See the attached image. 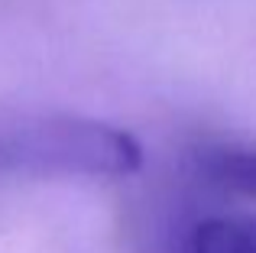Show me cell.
I'll use <instances>...</instances> for the list:
<instances>
[{
  "instance_id": "cell-1",
  "label": "cell",
  "mask_w": 256,
  "mask_h": 253,
  "mask_svg": "<svg viewBox=\"0 0 256 253\" xmlns=\"http://www.w3.org/2000/svg\"><path fill=\"white\" fill-rule=\"evenodd\" d=\"M143 162L136 136L75 114L0 117L4 178H124Z\"/></svg>"
},
{
  "instance_id": "cell-2",
  "label": "cell",
  "mask_w": 256,
  "mask_h": 253,
  "mask_svg": "<svg viewBox=\"0 0 256 253\" xmlns=\"http://www.w3.org/2000/svg\"><path fill=\"white\" fill-rule=\"evenodd\" d=\"M194 169L208 185L220 192L256 198V150L234 143H211L194 152Z\"/></svg>"
},
{
  "instance_id": "cell-3",
  "label": "cell",
  "mask_w": 256,
  "mask_h": 253,
  "mask_svg": "<svg viewBox=\"0 0 256 253\" xmlns=\"http://www.w3.org/2000/svg\"><path fill=\"white\" fill-rule=\"evenodd\" d=\"M185 253H256L253 214H214L192 228Z\"/></svg>"
}]
</instances>
